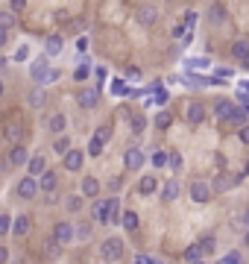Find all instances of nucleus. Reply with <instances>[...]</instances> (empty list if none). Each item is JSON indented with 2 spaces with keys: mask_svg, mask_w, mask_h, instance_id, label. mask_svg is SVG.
<instances>
[{
  "mask_svg": "<svg viewBox=\"0 0 249 264\" xmlns=\"http://www.w3.org/2000/svg\"><path fill=\"white\" fill-rule=\"evenodd\" d=\"M3 91H6V83H3V80H0V97H3Z\"/></svg>",
  "mask_w": 249,
  "mask_h": 264,
  "instance_id": "nucleus-58",
  "label": "nucleus"
},
{
  "mask_svg": "<svg viewBox=\"0 0 249 264\" xmlns=\"http://www.w3.org/2000/svg\"><path fill=\"white\" fill-rule=\"evenodd\" d=\"M38 191H41V185L33 176H24V179H18V185H15V197L18 200H36Z\"/></svg>",
  "mask_w": 249,
  "mask_h": 264,
  "instance_id": "nucleus-5",
  "label": "nucleus"
},
{
  "mask_svg": "<svg viewBox=\"0 0 249 264\" xmlns=\"http://www.w3.org/2000/svg\"><path fill=\"white\" fill-rule=\"evenodd\" d=\"M120 226L126 229V232H138V226H141V217H138V212L126 208V212H123V217H120Z\"/></svg>",
  "mask_w": 249,
  "mask_h": 264,
  "instance_id": "nucleus-22",
  "label": "nucleus"
},
{
  "mask_svg": "<svg viewBox=\"0 0 249 264\" xmlns=\"http://www.w3.org/2000/svg\"><path fill=\"white\" fill-rule=\"evenodd\" d=\"M240 91H243V94H249V80H246V83H240Z\"/></svg>",
  "mask_w": 249,
  "mask_h": 264,
  "instance_id": "nucleus-54",
  "label": "nucleus"
},
{
  "mask_svg": "<svg viewBox=\"0 0 249 264\" xmlns=\"http://www.w3.org/2000/svg\"><path fill=\"white\" fill-rule=\"evenodd\" d=\"M147 264H161V261H158V258H147Z\"/></svg>",
  "mask_w": 249,
  "mask_h": 264,
  "instance_id": "nucleus-59",
  "label": "nucleus"
},
{
  "mask_svg": "<svg viewBox=\"0 0 249 264\" xmlns=\"http://www.w3.org/2000/svg\"><path fill=\"white\" fill-rule=\"evenodd\" d=\"M3 135H6V141H12V147L21 144V135H24V120L18 118V115H9V118L3 120Z\"/></svg>",
  "mask_w": 249,
  "mask_h": 264,
  "instance_id": "nucleus-3",
  "label": "nucleus"
},
{
  "mask_svg": "<svg viewBox=\"0 0 249 264\" xmlns=\"http://www.w3.org/2000/svg\"><path fill=\"white\" fill-rule=\"evenodd\" d=\"M79 194H82V197H88V200L100 197V182H97V176H85L82 185H79Z\"/></svg>",
  "mask_w": 249,
  "mask_h": 264,
  "instance_id": "nucleus-21",
  "label": "nucleus"
},
{
  "mask_svg": "<svg viewBox=\"0 0 249 264\" xmlns=\"http://www.w3.org/2000/svg\"><path fill=\"white\" fill-rule=\"evenodd\" d=\"M88 73H91V68H88V62H85V65H79V68L73 71V80H76V83H85V80H88Z\"/></svg>",
  "mask_w": 249,
  "mask_h": 264,
  "instance_id": "nucleus-43",
  "label": "nucleus"
},
{
  "mask_svg": "<svg viewBox=\"0 0 249 264\" xmlns=\"http://www.w3.org/2000/svg\"><path fill=\"white\" fill-rule=\"evenodd\" d=\"M108 188H112V191H120V188H123V179H112L108 182Z\"/></svg>",
  "mask_w": 249,
  "mask_h": 264,
  "instance_id": "nucleus-51",
  "label": "nucleus"
},
{
  "mask_svg": "<svg viewBox=\"0 0 249 264\" xmlns=\"http://www.w3.org/2000/svg\"><path fill=\"white\" fill-rule=\"evenodd\" d=\"M135 264H147V258H144V255H138V258H135Z\"/></svg>",
  "mask_w": 249,
  "mask_h": 264,
  "instance_id": "nucleus-57",
  "label": "nucleus"
},
{
  "mask_svg": "<svg viewBox=\"0 0 249 264\" xmlns=\"http://www.w3.org/2000/svg\"><path fill=\"white\" fill-rule=\"evenodd\" d=\"M94 220L100 226H108V223H112V203H108V200H97L94 203Z\"/></svg>",
  "mask_w": 249,
  "mask_h": 264,
  "instance_id": "nucleus-13",
  "label": "nucleus"
},
{
  "mask_svg": "<svg viewBox=\"0 0 249 264\" xmlns=\"http://www.w3.org/2000/svg\"><path fill=\"white\" fill-rule=\"evenodd\" d=\"M44 103H47V97H44V91H41V85L33 88V91H30V106H44Z\"/></svg>",
  "mask_w": 249,
  "mask_h": 264,
  "instance_id": "nucleus-38",
  "label": "nucleus"
},
{
  "mask_svg": "<svg viewBox=\"0 0 249 264\" xmlns=\"http://www.w3.org/2000/svg\"><path fill=\"white\" fill-rule=\"evenodd\" d=\"M44 203H47V205H59V191H53V194H44Z\"/></svg>",
  "mask_w": 249,
  "mask_h": 264,
  "instance_id": "nucleus-46",
  "label": "nucleus"
},
{
  "mask_svg": "<svg viewBox=\"0 0 249 264\" xmlns=\"http://www.w3.org/2000/svg\"><path fill=\"white\" fill-rule=\"evenodd\" d=\"M144 162H147V156H144V150H138V147H129L126 156H123V165H126L129 170H141Z\"/></svg>",
  "mask_w": 249,
  "mask_h": 264,
  "instance_id": "nucleus-12",
  "label": "nucleus"
},
{
  "mask_svg": "<svg viewBox=\"0 0 249 264\" xmlns=\"http://www.w3.org/2000/svg\"><path fill=\"white\" fill-rule=\"evenodd\" d=\"M91 232H94V226H91L88 220H85V223H76V241H88Z\"/></svg>",
  "mask_w": 249,
  "mask_h": 264,
  "instance_id": "nucleus-36",
  "label": "nucleus"
},
{
  "mask_svg": "<svg viewBox=\"0 0 249 264\" xmlns=\"http://www.w3.org/2000/svg\"><path fill=\"white\" fill-rule=\"evenodd\" d=\"M243 244H246V250H249V232H246V235H243Z\"/></svg>",
  "mask_w": 249,
  "mask_h": 264,
  "instance_id": "nucleus-60",
  "label": "nucleus"
},
{
  "mask_svg": "<svg viewBox=\"0 0 249 264\" xmlns=\"http://www.w3.org/2000/svg\"><path fill=\"white\" fill-rule=\"evenodd\" d=\"M15 21H18V18H15L12 9H0V27H3V30H12Z\"/></svg>",
  "mask_w": 249,
  "mask_h": 264,
  "instance_id": "nucleus-34",
  "label": "nucleus"
},
{
  "mask_svg": "<svg viewBox=\"0 0 249 264\" xmlns=\"http://www.w3.org/2000/svg\"><path fill=\"white\" fill-rule=\"evenodd\" d=\"M0 235H12V217L0 212Z\"/></svg>",
  "mask_w": 249,
  "mask_h": 264,
  "instance_id": "nucleus-41",
  "label": "nucleus"
},
{
  "mask_svg": "<svg viewBox=\"0 0 249 264\" xmlns=\"http://www.w3.org/2000/svg\"><path fill=\"white\" fill-rule=\"evenodd\" d=\"M208 21H211V24H223V21H226V6H223V3H211V9H208Z\"/></svg>",
  "mask_w": 249,
  "mask_h": 264,
  "instance_id": "nucleus-28",
  "label": "nucleus"
},
{
  "mask_svg": "<svg viewBox=\"0 0 249 264\" xmlns=\"http://www.w3.org/2000/svg\"><path fill=\"white\" fill-rule=\"evenodd\" d=\"M6 168H9V162H3V159H0V173H3Z\"/></svg>",
  "mask_w": 249,
  "mask_h": 264,
  "instance_id": "nucleus-55",
  "label": "nucleus"
},
{
  "mask_svg": "<svg viewBox=\"0 0 249 264\" xmlns=\"http://www.w3.org/2000/svg\"><path fill=\"white\" fill-rule=\"evenodd\" d=\"M59 76H62V73L56 71V68H53V71L47 73V80H44V83H41V85H50V83H56V80H59Z\"/></svg>",
  "mask_w": 249,
  "mask_h": 264,
  "instance_id": "nucleus-48",
  "label": "nucleus"
},
{
  "mask_svg": "<svg viewBox=\"0 0 249 264\" xmlns=\"http://www.w3.org/2000/svg\"><path fill=\"white\" fill-rule=\"evenodd\" d=\"M188 194H190V203H197V205H205L208 200H211V185L205 179H193L190 182V188H188Z\"/></svg>",
  "mask_w": 249,
  "mask_h": 264,
  "instance_id": "nucleus-4",
  "label": "nucleus"
},
{
  "mask_svg": "<svg viewBox=\"0 0 249 264\" xmlns=\"http://www.w3.org/2000/svg\"><path fill=\"white\" fill-rule=\"evenodd\" d=\"M129 129L135 132V135H144V129H147V115H141V112L129 115Z\"/></svg>",
  "mask_w": 249,
  "mask_h": 264,
  "instance_id": "nucleus-27",
  "label": "nucleus"
},
{
  "mask_svg": "<svg viewBox=\"0 0 249 264\" xmlns=\"http://www.w3.org/2000/svg\"><path fill=\"white\" fill-rule=\"evenodd\" d=\"M197 264H202V261H197Z\"/></svg>",
  "mask_w": 249,
  "mask_h": 264,
  "instance_id": "nucleus-63",
  "label": "nucleus"
},
{
  "mask_svg": "<svg viewBox=\"0 0 249 264\" xmlns=\"http://www.w3.org/2000/svg\"><path fill=\"white\" fill-rule=\"evenodd\" d=\"M240 226H246V232H249V208L243 212V217H240Z\"/></svg>",
  "mask_w": 249,
  "mask_h": 264,
  "instance_id": "nucleus-52",
  "label": "nucleus"
},
{
  "mask_svg": "<svg viewBox=\"0 0 249 264\" xmlns=\"http://www.w3.org/2000/svg\"><path fill=\"white\" fill-rule=\"evenodd\" d=\"M0 264H9V247L0 244Z\"/></svg>",
  "mask_w": 249,
  "mask_h": 264,
  "instance_id": "nucleus-49",
  "label": "nucleus"
},
{
  "mask_svg": "<svg viewBox=\"0 0 249 264\" xmlns=\"http://www.w3.org/2000/svg\"><path fill=\"white\" fill-rule=\"evenodd\" d=\"M15 264H24V261H15Z\"/></svg>",
  "mask_w": 249,
  "mask_h": 264,
  "instance_id": "nucleus-62",
  "label": "nucleus"
},
{
  "mask_svg": "<svg viewBox=\"0 0 249 264\" xmlns=\"http://www.w3.org/2000/svg\"><path fill=\"white\" fill-rule=\"evenodd\" d=\"M185 68H188V71H202V68H208V59H205V56L188 59V62H185Z\"/></svg>",
  "mask_w": 249,
  "mask_h": 264,
  "instance_id": "nucleus-40",
  "label": "nucleus"
},
{
  "mask_svg": "<svg viewBox=\"0 0 249 264\" xmlns=\"http://www.w3.org/2000/svg\"><path fill=\"white\" fill-rule=\"evenodd\" d=\"M85 156H88V153H82V150H71L68 156L62 159V165H65V170H68V173H79V170H82Z\"/></svg>",
  "mask_w": 249,
  "mask_h": 264,
  "instance_id": "nucleus-11",
  "label": "nucleus"
},
{
  "mask_svg": "<svg viewBox=\"0 0 249 264\" xmlns=\"http://www.w3.org/2000/svg\"><path fill=\"white\" fill-rule=\"evenodd\" d=\"M123 250H126V244H123V238H118V235H112V238H106L100 244V255H103L106 261H120V258H123Z\"/></svg>",
  "mask_w": 249,
  "mask_h": 264,
  "instance_id": "nucleus-1",
  "label": "nucleus"
},
{
  "mask_svg": "<svg viewBox=\"0 0 249 264\" xmlns=\"http://www.w3.org/2000/svg\"><path fill=\"white\" fill-rule=\"evenodd\" d=\"M197 247L202 250V255H211V252L217 250V238H214V235H202V238L197 241Z\"/></svg>",
  "mask_w": 249,
  "mask_h": 264,
  "instance_id": "nucleus-29",
  "label": "nucleus"
},
{
  "mask_svg": "<svg viewBox=\"0 0 249 264\" xmlns=\"http://www.w3.org/2000/svg\"><path fill=\"white\" fill-rule=\"evenodd\" d=\"M170 126H173V115H170V112H158V115H155V129L164 132V129H170Z\"/></svg>",
  "mask_w": 249,
  "mask_h": 264,
  "instance_id": "nucleus-31",
  "label": "nucleus"
},
{
  "mask_svg": "<svg viewBox=\"0 0 249 264\" xmlns=\"http://www.w3.org/2000/svg\"><path fill=\"white\" fill-rule=\"evenodd\" d=\"M6 44H9V30H3V27H0V50L6 47Z\"/></svg>",
  "mask_w": 249,
  "mask_h": 264,
  "instance_id": "nucleus-47",
  "label": "nucleus"
},
{
  "mask_svg": "<svg viewBox=\"0 0 249 264\" xmlns=\"http://www.w3.org/2000/svg\"><path fill=\"white\" fill-rule=\"evenodd\" d=\"M30 229H33V217H30V215H18L12 220V235H15V238L30 235Z\"/></svg>",
  "mask_w": 249,
  "mask_h": 264,
  "instance_id": "nucleus-14",
  "label": "nucleus"
},
{
  "mask_svg": "<svg viewBox=\"0 0 249 264\" xmlns=\"http://www.w3.org/2000/svg\"><path fill=\"white\" fill-rule=\"evenodd\" d=\"M103 150H106V144H103V141H97V138H91V141H88V156H91V159L103 156Z\"/></svg>",
  "mask_w": 249,
  "mask_h": 264,
  "instance_id": "nucleus-39",
  "label": "nucleus"
},
{
  "mask_svg": "<svg viewBox=\"0 0 249 264\" xmlns=\"http://www.w3.org/2000/svg\"><path fill=\"white\" fill-rule=\"evenodd\" d=\"M235 112H237V103H235V100H226V97L214 100V118L220 120V123H232Z\"/></svg>",
  "mask_w": 249,
  "mask_h": 264,
  "instance_id": "nucleus-6",
  "label": "nucleus"
},
{
  "mask_svg": "<svg viewBox=\"0 0 249 264\" xmlns=\"http://www.w3.org/2000/svg\"><path fill=\"white\" fill-rule=\"evenodd\" d=\"M217 264H243V255L235 250V252H229V255H223V258H220Z\"/></svg>",
  "mask_w": 249,
  "mask_h": 264,
  "instance_id": "nucleus-42",
  "label": "nucleus"
},
{
  "mask_svg": "<svg viewBox=\"0 0 249 264\" xmlns=\"http://www.w3.org/2000/svg\"><path fill=\"white\" fill-rule=\"evenodd\" d=\"M76 103H79V109H97V103H100V88H97V85H85V88H79Z\"/></svg>",
  "mask_w": 249,
  "mask_h": 264,
  "instance_id": "nucleus-8",
  "label": "nucleus"
},
{
  "mask_svg": "<svg viewBox=\"0 0 249 264\" xmlns=\"http://www.w3.org/2000/svg\"><path fill=\"white\" fill-rule=\"evenodd\" d=\"M30 153H26L24 144H15L9 153H6V162H9V168H24V165H30Z\"/></svg>",
  "mask_w": 249,
  "mask_h": 264,
  "instance_id": "nucleus-10",
  "label": "nucleus"
},
{
  "mask_svg": "<svg viewBox=\"0 0 249 264\" xmlns=\"http://www.w3.org/2000/svg\"><path fill=\"white\" fill-rule=\"evenodd\" d=\"M62 47H65V38H62V36H47V44H44V56H59Z\"/></svg>",
  "mask_w": 249,
  "mask_h": 264,
  "instance_id": "nucleus-25",
  "label": "nucleus"
},
{
  "mask_svg": "<svg viewBox=\"0 0 249 264\" xmlns=\"http://www.w3.org/2000/svg\"><path fill=\"white\" fill-rule=\"evenodd\" d=\"M41 250H44V255H47V258H56V255L62 252V244H56L53 238H47V241H44V247H41Z\"/></svg>",
  "mask_w": 249,
  "mask_h": 264,
  "instance_id": "nucleus-35",
  "label": "nucleus"
},
{
  "mask_svg": "<svg viewBox=\"0 0 249 264\" xmlns=\"http://www.w3.org/2000/svg\"><path fill=\"white\" fill-rule=\"evenodd\" d=\"M26 168H30V176H33V179H41V176H44V173L50 170V168H47V159H44V156H33Z\"/></svg>",
  "mask_w": 249,
  "mask_h": 264,
  "instance_id": "nucleus-18",
  "label": "nucleus"
},
{
  "mask_svg": "<svg viewBox=\"0 0 249 264\" xmlns=\"http://www.w3.org/2000/svg\"><path fill=\"white\" fill-rule=\"evenodd\" d=\"M24 9H26L24 0H12V12H24Z\"/></svg>",
  "mask_w": 249,
  "mask_h": 264,
  "instance_id": "nucleus-50",
  "label": "nucleus"
},
{
  "mask_svg": "<svg viewBox=\"0 0 249 264\" xmlns=\"http://www.w3.org/2000/svg\"><path fill=\"white\" fill-rule=\"evenodd\" d=\"M47 129L56 135V138H62V132L68 129V118L62 115V112H56V115H50V120H47Z\"/></svg>",
  "mask_w": 249,
  "mask_h": 264,
  "instance_id": "nucleus-19",
  "label": "nucleus"
},
{
  "mask_svg": "<svg viewBox=\"0 0 249 264\" xmlns=\"http://www.w3.org/2000/svg\"><path fill=\"white\" fill-rule=\"evenodd\" d=\"M50 71H53V68H50V56H38V59H33V65H30V76H33L38 85L47 80Z\"/></svg>",
  "mask_w": 249,
  "mask_h": 264,
  "instance_id": "nucleus-9",
  "label": "nucleus"
},
{
  "mask_svg": "<svg viewBox=\"0 0 249 264\" xmlns=\"http://www.w3.org/2000/svg\"><path fill=\"white\" fill-rule=\"evenodd\" d=\"M65 208L71 212V215H79L85 208V197L82 194H71V197H65Z\"/></svg>",
  "mask_w": 249,
  "mask_h": 264,
  "instance_id": "nucleus-26",
  "label": "nucleus"
},
{
  "mask_svg": "<svg viewBox=\"0 0 249 264\" xmlns=\"http://www.w3.org/2000/svg\"><path fill=\"white\" fill-rule=\"evenodd\" d=\"M138 21H141L144 27H153L155 21H158V9H155V6H138Z\"/></svg>",
  "mask_w": 249,
  "mask_h": 264,
  "instance_id": "nucleus-23",
  "label": "nucleus"
},
{
  "mask_svg": "<svg viewBox=\"0 0 249 264\" xmlns=\"http://www.w3.org/2000/svg\"><path fill=\"white\" fill-rule=\"evenodd\" d=\"M179 194H182V185H179V179H167L164 185H161V200H164V203H176Z\"/></svg>",
  "mask_w": 249,
  "mask_h": 264,
  "instance_id": "nucleus-15",
  "label": "nucleus"
},
{
  "mask_svg": "<svg viewBox=\"0 0 249 264\" xmlns=\"http://www.w3.org/2000/svg\"><path fill=\"white\" fill-rule=\"evenodd\" d=\"M182 258H185V261H188V264H197V261H200V258H202V250H200V247H197V244H190L188 250L182 252Z\"/></svg>",
  "mask_w": 249,
  "mask_h": 264,
  "instance_id": "nucleus-33",
  "label": "nucleus"
},
{
  "mask_svg": "<svg viewBox=\"0 0 249 264\" xmlns=\"http://www.w3.org/2000/svg\"><path fill=\"white\" fill-rule=\"evenodd\" d=\"M232 56H235L240 65L249 59V38H237L235 44H232Z\"/></svg>",
  "mask_w": 249,
  "mask_h": 264,
  "instance_id": "nucleus-24",
  "label": "nucleus"
},
{
  "mask_svg": "<svg viewBox=\"0 0 249 264\" xmlns=\"http://www.w3.org/2000/svg\"><path fill=\"white\" fill-rule=\"evenodd\" d=\"M243 182V176H237V173H226V170H220L217 176H214L211 182V191L214 194H226V191H232V188H237Z\"/></svg>",
  "mask_w": 249,
  "mask_h": 264,
  "instance_id": "nucleus-2",
  "label": "nucleus"
},
{
  "mask_svg": "<svg viewBox=\"0 0 249 264\" xmlns=\"http://www.w3.org/2000/svg\"><path fill=\"white\" fill-rule=\"evenodd\" d=\"M38 185H41V191H44V194L59 191V173H56V170H47V173L38 179Z\"/></svg>",
  "mask_w": 249,
  "mask_h": 264,
  "instance_id": "nucleus-20",
  "label": "nucleus"
},
{
  "mask_svg": "<svg viewBox=\"0 0 249 264\" xmlns=\"http://www.w3.org/2000/svg\"><path fill=\"white\" fill-rule=\"evenodd\" d=\"M205 115H208V112H205V106H202V103H197V100H193V103H188V109H185V118H188V123H193V126H197V123H202V120H205Z\"/></svg>",
  "mask_w": 249,
  "mask_h": 264,
  "instance_id": "nucleus-16",
  "label": "nucleus"
},
{
  "mask_svg": "<svg viewBox=\"0 0 249 264\" xmlns=\"http://www.w3.org/2000/svg\"><path fill=\"white\" fill-rule=\"evenodd\" d=\"M170 168L182 170V156H179V153H170Z\"/></svg>",
  "mask_w": 249,
  "mask_h": 264,
  "instance_id": "nucleus-45",
  "label": "nucleus"
},
{
  "mask_svg": "<svg viewBox=\"0 0 249 264\" xmlns=\"http://www.w3.org/2000/svg\"><path fill=\"white\" fill-rule=\"evenodd\" d=\"M6 65H9V59H3V56H0V71H3V68H6Z\"/></svg>",
  "mask_w": 249,
  "mask_h": 264,
  "instance_id": "nucleus-56",
  "label": "nucleus"
},
{
  "mask_svg": "<svg viewBox=\"0 0 249 264\" xmlns=\"http://www.w3.org/2000/svg\"><path fill=\"white\" fill-rule=\"evenodd\" d=\"M158 191V179H155V173H144L141 182H138V194L141 197H150V194Z\"/></svg>",
  "mask_w": 249,
  "mask_h": 264,
  "instance_id": "nucleus-17",
  "label": "nucleus"
},
{
  "mask_svg": "<svg viewBox=\"0 0 249 264\" xmlns=\"http://www.w3.org/2000/svg\"><path fill=\"white\" fill-rule=\"evenodd\" d=\"M240 141H246V144H249V126H243V129H240Z\"/></svg>",
  "mask_w": 249,
  "mask_h": 264,
  "instance_id": "nucleus-53",
  "label": "nucleus"
},
{
  "mask_svg": "<svg viewBox=\"0 0 249 264\" xmlns=\"http://www.w3.org/2000/svg\"><path fill=\"white\" fill-rule=\"evenodd\" d=\"M50 238L56 241V244H62V247H65V244H71V241L76 238V223H68V220H59V223L53 226V235H50Z\"/></svg>",
  "mask_w": 249,
  "mask_h": 264,
  "instance_id": "nucleus-7",
  "label": "nucleus"
},
{
  "mask_svg": "<svg viewBox=\"0 0 249 264\" xmlns=\"http://www.w3.org/2000/svg\"><path fill=\"white\" fill-rule=\"evenodd\" d=\"M197 21H200V15L193 12V9H188V12H185V18H182V27H185L188 33H193V27H197Z\"/></svg>",
  "mask_w": 249,
  "mask_h": 264,
  "instance_id": "nucleus-37",
  "label": "nucleus"
},
{
  "mask_svg": "<svg viewBox=\"0 0 249 264\" xmlns=\"http://www.w3.org/2000/svg\"><path fill=\"white\" fill-rule=\"evenodd\" d=\"M150 162H153V168H167L170 165V153L167 150H155L153 156H150Z\"/></svg>",
  "mask_w": 249,
  "mask_h": 264,
  "instance_id": "nucleus-32",
  "label": "nucleus"
},
{
  "mask_svg": "<svg viewBox=\"0 0 249 264\" xmlns=\"http://www.w3.org/2000/svg\"><path fill=\"white\" fill-rule=\"evenodd\" d=\"M97 141H103V144H106L108 138H112V126H108V123H103V126H97V135H94Z\"/></svg>",
  "mask_w": 249,
  "mask_h": 264,
  "instance_id": "nucleus-44",
  "label": "nucleus"
},
{
  "mask_svg": "<svg viewBox=\"0 0 249 264\" xmlns=\"http://www.w3.org/2000/svg\"><path fill=\"white\" fill-rule=\"evenodd\" d=\"M53 150H56V156H68V153H71L73 147H71V138H68V135H62V138H56V141H53Z\"/></svg>",
  "mask_w": 249,
  "mask_h": 264,
  "instance_id": "nucleus-30",
  "label": "nucleus"
},
{
  "mask_svg": "<svg viewBox=\"0 0 249 264\" xmlns=\"http://www.w3.org/2000/svg\"><path fill=\"white\" fill-rule=\"evenodd\" d=\"M243 68H249V59H246V62H243Z\"/></svg>",
  "mask_w": 249,
  "mask_h": 264,
  "instance_id": "nucleus-61",
  "label": "nucleus"
}]
</instances>
